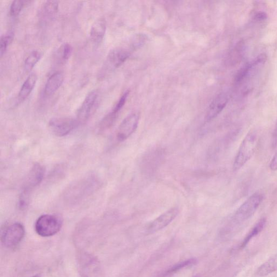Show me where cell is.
I'll return each instance as SVG.
<instances>
[{
  "label": "cell",
  "instance_id": "obj_1",
  "mask_svg": "<svg viewBox=\"0 0 277 277\" xmlns=\"http://www.w3.org/2000/svg\"><path fill=\"white\" fill-rule=\"evenodd\" d=\"M259 135L257 130H250L242 140L233 165L234 171H237L249 161L255 154L258 146Z\"/></svg>",
  "mask_w": 277,
  "mask_h": 277
},
{
  "label": "cell",
  "instance_id": "obj_2",
  "mask_svg": "<svg viewBox=\"0 0 277 277\" xmlns=\"http://www.w3.org/2000/svg\"><path fill=\"white\" fill-rule=\"evenodd\" d=\"M77 265L82 277H103L102 265L96 256L86 251H80L77 255Z\"/></svg>",
  "mask_w": 277,
  "mask_h": 277
},
{
  "label": "cell",
  "instance_id": "obj_3",
  "mask_svg": "<svg viewBox=\"0 0 277 277\" xmlns=\"http://www.w3.org/2000/svg\"><path fill=\"white\" fill-rule=\"evenodd\" d=\"M62 226L61 218L53 215L40 216L35 224L36 233L42 237L47 238L58 233Z\"/></svg>",
  "mask_w": 277,
  "mask_h": 277
},
{
  "label": "cell",
  "instance_id": "obj_4",
  "mask_svg": "<svg viewBox=\"0 0 277 277\" xmlns=\"http://www.w3.org/2000/svg\"><path fill=\"white\" fill-rule=\"evenodd\" d=\"M267 60L266 54H261L246 63L236 73L234 78L235 84L241 85L250 80L263 67Z\"/></svg>",
  "mask_w": 277,
  "mask_h": 277
},
{
  "label": "cell",
  "instance_id": "obj_5",
  "mask_svg": "<svg viewBox=\"0 0 277 277\" xmlns=\"http://www.w3.org/2000/svg\"><path fill=\"white\" fill-rule=\"evenodd\" d=\"M101 100V95L99 91L96 90L90 92L77 111V119L79 123L85 122L95 113Z\"/></svg>",
  "mask_w": 277,
  "mask_h": 277
},
{
  "label": "cell",
  "instance_id": "obj_6",
  "mask_svg": "<svg viewBox=\"0 0 277 277\" xmlns=\"http://www.w3.org/2000/svg\"><path fill=\"white\" fill-rule=\"evenodd\" d=\"M25 235V229L22 224L19 223L11 224L2 233V244L8 249H14L19 245Z\"/></svg>",
  "mask_w": 277,
  "mask_h": 277
},
{
  "label": "cell",
  "instance_id": "obj_7",
  "mask_svg": "<svg viewBox=\"0 0 277 277\" xmlns=\"http://www.w3.org/2000/svg\"><path fill=\"white\" fill-rule=\"evenodd\" d=\"M264 199L263 195L259 192L253 194L236 210L234 219L238 222H244L251 218L256 213Z\"/></svg>",
  "mask_w": 277,
  "mask_h": 277
},
{
  "label": "cell",
  "instance_id": "obj_8",
  "mask_svg": "<svg viewBox=\"0 0 277 277\" xmlns=\"http://www.w3.org/2000/svg\"><path fill=\"white\" fill-rule=\"evenodd\" d=\"M45 172L44 167L42 165L38 163L34 165L29 173L26 185L21 193L20 201L27 203L31 190L42 182Z\"/></svg>",
  "mask_w": 277,
  "mask_h": 277
},
{
  "label": "cell",
  "instance_id": "obj_9",
  "mask_svg": "<svg viewBox=\"0 0 277 277\" xmlns=\"http://www.w3.org/2000/svg\"><path fill=\"white\" fill-rule=\"evenodd\" d=\"M78 120L71 118H56L50 120L49 128L53 134L59 137L67 136L78 126Z\"/></svg>",
  "mask_w": 277,
  "mask_h": 277
},
{
  "label": "cell",
  "instance_id": "obj_10",
  "mask_svg": "<svg viewBox=\"0 0 277 277\" xmlns=\"http://www.w3.org/2000/svg\"><path fill=\"white\" fill-rule=\"evenodd\" d=\"M179 212L180 210L177 207L167 210L147 225V232L149 234L153 233L168 226L177 217Z\"/></svg>",
  "mask_w": 277,
  "mask_h": 277
},
{
  "label": "cell",
  "instance_id": "obj_11",
  "mask_svg": "<svg viewBox=\"0 0 277 277\" xmlns=\"http://www.w3.org/2000/svg\"><path fill=\"white\" fill-rule=\"evenodd\" d=\"M139 118V114L133 113L123 121L117 131V138L118 141H124L134 134L138 128Z\"/></svg>",
  "mask_w": 277,
  "mask_h": 277
},
{
  "label": "cell",
  "instance_id": "obj_12",
  "mask_svg": "<svg viewBox=\"0 0 277 277\" xmlns=\"http://www.w3.org/2000/svg\"><path fill=\"white\" fill-rule=\"evenodd\" d=\"M229 101L228 95L225 93L219 94L211 103L208 108L206 119L207 121H211L216 118L227 106Z\"/></svg>",
  "mask_w": 277,
  "mask_h": 277
},
{
  "label": "cell",
  "instance_id": "obj_13",
  "mask_svg": "<svg viewBox=\"0 0 277 277\" xmlns=\"http://www.w3.org/2000/svg\"><path fill=\"white\" fill-rule=\"evenodd\" d=\"M64 81V75L61 72H57L48 78L44 90L45 97H50L54 94L62 86Z\"/></svg>",
  "mask_w": 277,
  "mask_h": 277
},
{
  "label": "cell",
  "instance_id": "obj_14",
  "mask_svg": "<svg viewBox=\"0 0 277 277\" xmlns=\"http://www.w3.org/2000/svg\"><path fill=\"white\" fill-rule=\"evenodd\" d=\"M130 51L124 48H114L109 51L107 61L112 67L117 68L121 66L129 58Z\"/></svg>",
  "mask_w": 277,
  "mask_h": 277
},
{
  "label": "cell",
  "instance_id": "obj_15",
  "mask_svg": "<svg viewBox=\"0 0 277 277\" xmlns=\"http://www.w3.org/2000/svg\"><path fill=\"white\" fill-rule=\"evenodd\" d=\"M107 25L105 19H97L92 25L90 31V38L95 45H99L105 37Z\"/></svg>",
  "mask_w": 277,
  "mask_h": 277
},
{
  "label": "cell",
  "instance_id": "obj_16",
  "mask_svg": "<svg viewBox=\"0 0 277 277\" xmlns=\"http://www.w3.org/2000/svg\"><path fill=\"white\" fill-rule=\"evenodd\" d=\"M59 2L48 1L46 2L39 11V18L43 23H47L53 19L58 12Z\"/></svg>",
  "mask_w": 277,
  "mask_h": 277
},
{
  "label": "cell",
  "instance_id": "obj_17",
  "mask_svg": "<svg viewBox=\"0 0 277 277\" xmlns=\"http://www.w3.org/2000/svg\"><path fill=\"white\" fill-rule=\"evenodd\" d=\"M38 80L36 74L32 73L28 77L22 84L18 94L19 101L22 102L27 99L31 94L32 92L36 87Z\"/></svg>",
  "mask_w": 277,
  "mask_h": 277
},
{
  "label": "cell",
  "instance_id": "obj_18",
  "mask_svg": "<svg viewBox=\"0 0 277 277\" xmlns=\"http://www.w3.org/2000/svg\"><path fill=\"white\" fill-rule=\"evenodd\" d=\"M73 51L72 46L68 43H65L60 46L57 49L55 55V60L59 65H63L70 58Z\"/></svg>",
  "mask_w": 277,
  "mask_h": 277
},
{
  "label": "cell",
  "instance_id": "obj_19",
  "mask_svg": "<svg viewBox=\"0 0 277 277\" xmlns=\"http://www.w3.org/2000/svg\"><path fill=\"white\" fill-rule=\"evenodd\" d=\"M277 271V256L271 258L260 267L257 274L260 276H266Z\"/></svg>",
  "mask_w": 277,
  "mask_h": 277
},
{
  "label": "cell",
  "instance_id": "obj_20",
  "mask_svg": "<svg viewBox=\"0 0 277 277\" xmlns=\"http://www.w3.org/2000/svg\"><path fill=\"white\" fill-rule=\"evenodd\" d=\"M267 224L266 218H263L259 221V222L255 225V226L251 230V231L248 234L245 238L243 241H242L241 245V249L244 248L246 245L249 243V242L252 239L254 236H256L259 233L262 231L264 228L265 225Z\"/></svg>",
  "mask_w": 277,
  "mask_h": 277
},
{
  "label": "cell",
  "instance_id": "obj_21",
  "mask_svg": "<svg viewBox=\"0 0 277 277\" xmlns=\"http://www.w3.org/2000/svg\"><path fill=\"white\" fill-rule=\"evenodd\" d=\"M42 54L38 50H34L28 55L24 63V67L27 72H30L41 59Z\"/></svg>",
  "mask_w": 277,
  "mask_h": 277
},
{
  "label": "cell",
  "instance_id": "obj_22",
  "mask_svg": "<svg viewBox=\"0 0 277 277\" xmlns=\"http://www.w3.org/2000/svg\"><path fill=\"white\" fill-rule=\"evenodd\" d=\"M14 32H8L2 35L0 42V56L2 57L6 52L9 45L13 42L14 39Z\"/></svg>",
  "mask_w": 277,
  "mask_h": 277
},
{
  "label": "cell",
  "instance_id": "obj_23",
  "mask_svg": "<svg viewBox=\"0 0 277 277\" xmlns=\"http://www.w3.org/2000/svg\"><path fill=\"white\" fill-rule=\"evenodd\" d=\"M148 38L145 34H138L135 35L132 38L131 41V48L133 50H137L140 48L145 44Z\"/></svg>",
  "mask_w": 277,
  "mask_h": 277
},
{
  "label": "cell",
  "instance_id": "obj_24",
  "mask_svg": "<svg viewBox=\"0 0 277 277\" xmlns=\"http://www.w3.org/2000/svg\"><path fill=\"white\" fill-rule=\"evenodd\" d=\"M28 1H19V0H15L11 3L10 7L9 13L11 16L15 17L18 16L22 9L24 8L25 5L30 3Z\"/></svg>",
  "mask_w": 277,
  "mask_h": 277
},
{
  "label": "cell",
  "instance_id": "obj_25",
  "mask_svg": "<svg viewBox=\"0 0 277 277\" xmlns=\"http://www.w3.org/2000/svg\"><path fill=\"white\" fill-rule=\"evenodd\" d=\"M129 94V92L127 91L125 92V93L121 96L116 103V105L113 107L111 112L115 115H118L119 113L121 111V109L123 108L126 102L127 99H128Z\"/></svg>",
  "mask_w": 277,
  "mask_h": 277
},
{
  "label": "cell",
  "instance_id": "obj_26",
  "mask_svg": "<svg viewBox=\"0 0 277 277\" xmlns=\"http://www.w3.org/2000/svg\"><path fill=\"white\" fill-rule=\"evenodd\" d=\"M195 262L196 261L194 259L188 260V261L181 263L180 264H177L176 266L172 268V269L169 271V272L170 273H171V272H175V271L178 270L189 266L190 265L194 264Z\"/></svg>",
  "mask_w": 277,
  "mask_h": 277
},
{
  "label": "cell",
  "instance_id": "obj_27",
  "mask_svg": "<svg viewBox=\"0 0 277 277\" xmlns=\"http://www.w3.org/2000/svg\"><path fill=\"white\" fill-rule=\"evenodd\" d=\"M268 18V15L264 11H257L253 14V19L256 22H263Z\"/></svg>",
  "mask_w": 277,
  "mask_h": 277
},
{
  "label": "cell",
  "instance_id": "obj_28",
  "mask_svg": "<svg viewBox=\"0 0 277 277\" xmlns=\"http://www.w3.org/2000/svg\"><path fill=\"white\" fill-rule=\"evenodd\" d=\"M270 169L271 171H277V151L274 155L270 164Z\"/></svg>",
  "mask_w": 277,
  "mask_h": 277
},
{
  "label": "cell",
  "instance_id": "obj_29",
  "mask_svg": "<svg viewBox=\"0 0 277 277\" xmlns=\"http://www.w3.org/2000/svg\"><path fill=\"white\" fill-rule=\"evenodd\" d=\"M273 146L274 148L277 146V122L273 136Z\"/></svg>",
  "mask_w": 277,
  "mask_h": 277
},
{
  "label": "cell",
  "instance_id": "obj_30",
  "mask_svg": "<svg viewBox=\"0 0 277 277\" xmlns=\"http://www.w3.org/2000/svg\"><path fill=\"white\" fill-rule=\"evenodd\" d=\"M32 277H42V276L40 274H37V275L33 276Z\"/></svg>",
  "mask_w": 277,
  "mask_h": 277
}]
</instances>
